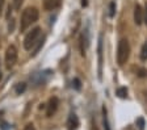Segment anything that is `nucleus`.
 I'll return each mask as SVG.
<instances>
[{
    "instance_id": "obj_14",
    "label": "nucleus",
    "mask_w": 147,
    "mask_h": 130,
    "mask_svg": "<svg viewBox=\"0 0 147 130\" xmlns=\"http://www.w3.org/2000/svg\"><path fill=\"white\" fill-rule=\"evenodd\" d=\"M110 12H109V16L110 17H113L114 16V13H116V3H114V1H112V3H110Z\"/></svg>"
},
{
    "instance_id": "obj_13",
    "label": "nucleus",
    "mask_w": 147,
    "mask_h": 130,
    "mask_svg": "<svg viewBox=\"0 0 147 130\" xmlns=\"http://www.w3.org/2000/svg\"><path fill=\"white\" fill-rule=\"evenodd\" d=\"M117 95H118V97H122V99H125L126 96H127V90L126 88H118L117 90Z\"/></svg>"
},
{
    "instance_id": "obj_21",
    "label": "nucleus",
    "mask_w": 147,
    "mask_h": 130,
    "mask_svg": "<svg viewBox=\"0 0 147 130\" xmlns=\"http://www.w3.org/2000/svg\"><path fill=\"white\" fill-rule=\"evenodd\" d=\"M1 129H3V130H8V129H9V127H8V124L3 122V124H1Z\"/></svg>"
},
{
    "instance_id": "obj_16",
    "label": "nucleus",
    "mask_w": 147,
    "mask_h": 130,
    "mask_svg": "<svg viewBox=\"0 0 147 130\" xmlns=\"http://www.w3.org/2000/svg\"><path fill=\"white\" fill-rule=\"evenodd\" d=\"M72 84H74V87H75L76 90H80V88H82V83H80V80L78 79V77H75V79H74Z\"/></svg>"
},
{
    "instance_id": "obj_7",
    "label": "nucleus",
    "mask_w": 147,
    "mask_h": 130,
    "mask_svg": "<svg viewBox=\"0 0 147 130\" xmlns=\"http://www.w3.org/2000/svg\"><path fill=\"white\" fill-rule=\"evenodd\" d=\"M144 17H143V11H142V7L139 4L134 7V21L137 25H141L143 22Z\"/></svg>"
},
{
    "instance_id": "obj_11",
    "label": "nucleus",
    "mask_w": 147,
    "mask_h": 130,
    "mask_svg": "<svg viewBox=\"0 0 147 130\" xmlns=\"http://www.w3.org/2000/svg\"><path fill=\"white\" fill-rule=\"evenodd\" d=\"M141 59H142V61H147V41L143 43V46H142V50H141Z\"/></svg>"
},
{
    "instance_id": "obj_3",
    "label": "nucleus",
    "mask_w": 147,
    "mask_h": 130,
    "mask_svg": "<svg viewBox=\"0 0 147 130\" xmlns=\"http://www.w3.org/2000/svg\"><path fill=\"white\" fill-rule=\"evenodd\" d=\"M40 36H41V29L40 28H34L32 32H29V33L26 34V37H25V40H24V47L25 49L30 50L32 47L37 43V40L40 38Z\"/></svg>"
},
{
    "instance_id": "obj_25",
    "label": "nucleus",
    "mask_w": 147,
    "mask_h": 130,
    "mask_svg": "<svg viewBox=\"0 0 147 130\" xmlns=\"http://www.w3.org/2000/svg\"><path fill=\"white\" fill-rule=\"evenodd\" d=\"M0 79H1V71H0Z\"/></svg>"
},
{
    "instance_id": "obj_15",
    "label": "nucleus",
    "mask_w": 147,
    "mask_h": 130,
    "mask_svg": "<svg viewBox=\"0 0 147 130\" xmlns=\"http://www.w3.org/2000/svg\"><path fill=\"white\" fill-rule=\"evenodd\" d=\"M22 1H24V0H13V8H15V9H20Z\"/></svg>"
},
{
    "instance_id": "obj_10",
    "label": "nucleus",
    "mask_w": 147,
    "mask_h": 130,
    "mask_svg": "<svg viewBox=\"0 0 147 130\" xmlns=\"http://www.w3.org/2000/svg\"><path fill=\"white\" fill-rule=\"evenodd\" d=\"M101 67H102V38L98 40V77L101 79Z\"/></svg>"
},
{
    "instance_id": "obj_20",
    "label": "nucleus",
    "mask_w": 147,
    "mask_h": 130,
    "mask_svg": "<svg viewBox=\"0 0 147 130\" xmlns=\"http://www.w3.org/2000/svg\"><path fill=\"white\" fill-rule=\"evenodd\" d=\"M144 22L147 25V3H146V8H144Z\"/></svg>"
},
{
    "instance_id": "obj_24",
    "label": "nucleus",
    "mask_w": 147,
    "mask_h": 130,
    "mask_svg": "<svg viewBox=\"0 0 147 130\" xmlns=\"http://www.w3.org/2000/svg\"><path fill=\"white\" fill-rule=\"evenodd\" d=\"M1 116H3V110H0V117H1Z\"/></svg>"
},
{
    "instance_id": "obj_9",
    "label": "nucleus",
    "mask_w": 147,
    "mask_h": 130,
    "mask_svg": "<svg viewBox=\"0 0 147 130\" xmlns=\"http://www.w3.org/2000/svg\"><path fill=\"white\" fill-rule=\"evenodd\" d=\"M62 0H43V8L46 11H54L61 5Z\"/></svg>"
},
{
    "instance_id": "obj_17",
    "label": "nucleus",
    "mask_w": 147,
    "mask_h": 130,
    "mask_svg": "<svg viewBox=\"0 0 147 130\" xmlns=\"http://www.w3.org/2000/svg\"><path fill=\"white\" fill-rule=\"evenodd\" d=\"M137 125H138V127L141 130H143V127H144V120L143 118H138L137 120Z\"/></svg>"
},
{
    "instance_id": "obj_5",
    "label": "nucleus",
    "mask_w": 147,
    "mask_h": 130,
    "mask_svg": "<svg viewBox=\"0 0 147 130\" xmlns=\"http://www.w3.org/2000/svg\"><path fill=\"white\" fill-rule=\"evenodd\" d=\"M89 46V37H88V30H84L80 36V54L83 57L86 55V51Z\"/></svg>"
},
{
    "instance_id": "obj_22",
    "label": "nucleus",
    "mask_w": 147,
    "mask_h": 130,
    "mask_svg": "<svg viewBox=\"0 0 147 130\" xmlns=\"http://www.w3.org/2000/svg\"><path fill=\"white\" fill-rule=\"evenodd\" d=\"M3 5H4V0H0V12L3 9Z\"/></svg>"
},
{
    "instance_id": "obj_4",
    "label": "nucleus",
    "mask_w": 147,
    "mask_h": 130,
    "mask_svg": "<svg viewBox=\"0 0 147 130\" xmlns=\"http://www.w3.org/2000/svg\"><path fill=\"white\" fill-rule=\"evenodd\" d=\"M17 62V49H16L13 45L7 49L5 51V65H7V68H12L13 66L16 65Z\"/></svg>"
},
{
    "instance_id": "obj_18",
    "label": "nucleus",
    "mask_w": 147,
    "mask_h": 130,
    "mask_svg": "<svg viewBox=\"0 0 147 130\" xmlns=\"http://www.w3.org/2000/svg\"><path fill=\"white\" fill-rule=\"evenodd\" d=\"M146 74H147V71H146V70H143V68H141V70L138 71V76H141V77L146 76Z\"/></svg>"
},
{
    "instance_id": "obj_6",
    "label": "nucleus",
    "mask_w": 147,
    "mask_h": 130,
    "mask_svg": "<svg viewBox=\"0 0 147 130\" xmlns=\"http://www.w3.org/2000/svg\"><path fill=\"white\" fill-rule=\"evenodd\" d=\"M58 105H59V101L57 97H51L49 100V104H47V109H46V116L47 117H51L54 115L57 109H58Z\"/></svg>"
},
{
    "instance_id": "obj_23",
    "label": "nucleus",
    "mask_w": 147,
    "mask_h": 130,
    "mask_svg": "<svg viewBox=\"0 0 147 130\" xmlns=\"http://www.w3.org/2000/svg\"><path fill=\"white\" fill-rule=\"evenodd\" d=\"M82 4H83V5H87V0H83Z\"/></svg>"
},
{
    "instance_id": "obj_8",
    "label": "nucleus",
    "mask_w": 147,
    "mask_h": 130,
    "mask_svg": "<svg viewBox=\"0 0 147 130\" xmlns=\"http://www.w3.org/2000/svg\"><path fill=\"white\" fill-rule=\"evenodd\" d=\"M79 127V118L76 115H70L67 120V130H76Z\"/></svg>"
},
{
    "instance_id": "obj_2",
    "label": "nucleus",
    "mask_w": 147,
    "mask_h": 130,
    "mask_svg": "<svg viewBox=\"0 0 147 130\" xmlns=\"http://www.w3.org/2000/svg\"><path fill=\"white\" fill-rule=\"evenodd\" d=\"M129 55H130V46H129V42L126 38H122V40L118 42V49H117V62H118L119 66H123L129 59Z\"/></svg>"
},
{
    "instance_id": "obj_1",
    "label": "nucleus",
    "mask_w": 147,
    "mask_h": 130,
    "mask_svg": "<svg viewBox=\"0 0 147 130\" xmlns=\"http://www.w3.org/2000/svg\"><path fill=\"white\" fill-rule=\"evenodd\" d=\"M37 20H38V11H37V8H26L21 16V22H20L21 32H25Z\"/></svg>"
},
{
    "instance_id": "obj_12",
    "label": "nucleus",
    "mask_w": 147,
    "mask_h": 130,
    "mask_svg": "<svg viewBox=\"0 0 147 130\" xmlns=\"http://www.w3.org/2000/svg\"><path fill=\"white\" fill-rule=\"evenodd\" d=\"M25 88H26V84L25 83H18L17 86H16V93H17V95H21L25 91Z\"/></svg>"
},
{
    "instance_id": "obj_19",
    "label": "nucleus",
    "mask_w": 147,
    "mask_h": 130,
    "mask_svg": "<svg viewBox=\"0 0 147 130\" xmlns=\"http://www.w3.org/2000/svg\"><path fill=\"white\" fill-rule=\"evenodd\" d=\"M24 130H36V127H34V125L33 124H28L26 126H25V129Z\"/></svg>"
}]
</instances>
